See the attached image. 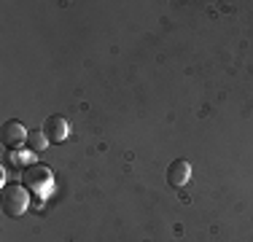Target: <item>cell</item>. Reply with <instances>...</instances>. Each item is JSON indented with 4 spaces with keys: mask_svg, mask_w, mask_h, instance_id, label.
I'll list each match as a JSON object with an SVG mask.
<instances>
[{
    "mask_svg": "<svg viewBox=\"0 0 253 242\" xmlns=\"http://www.w3.org/2000/svg\"><path fill=\"white\" fill-rule=\"evenodd\" d=\"M27 204H30V197H27V191L22 189V186L11 183V186L3 189V213L8 218L22 215L27 210Z\"/></svg>",
    "mask_w": 253,
    "mask_h": 242,
    "instance_id": "obj_1",
    "label": "cell"
},
{
    "mask_svg": "<svg viewBox=\"0 0 253 242\" xmlns=\"http://www.w3.org/2000/svg\"><path fill=\"white\" fill-rule=\"evenodd\" d=\"M27 135H30V132H25V126H22L16 119L5 121V124H3V132H0L5 148H16V145L27 143Z\"/></svg>",
    "mask_w": 253,
    "mask_h": 242,
    "instance_id": "obj_2",
    "label": "cell"
},
{
    "mask_svg": "<svg viewBox=\"0 0 253 242\" xmlns=\"http://www.w3.org/2000/svg\"><path fill=\"white\" fill-rule=\"evenodd\" d=\"M189 178H191V167H189V161L175 159L170 167H167V183L175 186V189L186 186V183H189Z\"/></svg>",
    "mask_w": 253,
    "mask_h": 242,
    "instance_id": "obj_3",
    "label": "cell"
},
{
    "mask_svg": "<svg viewBox=\"0 0 253 242\" xmlns=\"http://www.w3.org/2000/svg\"><path fill=\"white\" fill-rule=\"evenodd\" d=\"M43 135L49 137V143H62L68 137V121L62 116H49L43 124Z\"/></svg>",
    "mask_w": 253,
    "mask_h": 242,
    "instance_id": "obj_4",
    "label": "cell"
},
{
    "mask_svg": "<svg viewBox=\"0 0 253 242\" xmlns=\"http://www.w3.org/2000/svg\"><path fill=\"white\" fill-rule=\"evenodd\" d=\"M49 178H51L49 167H41V164H33V167H27L25 172H22V180H25L27 186H33V189H38L41 183L49 186Z\"/></svg>",
    "mask_w": 253,
    "mask_h": 242,
    "instance_id": "obj_5",
    "label": "cell"
},
{
    "mask_svg": "<svg viewBox=\"0 0 253 242\" xmlns=\"http://www.w3.org/2000/svg\"><path fill=\"white\" fill-rule=\"evenodd\" d=\"M46 145H49V137L43 135V129H41V132H30V135H27V148L33 151V154H35V151H43Z\"/></svg>",
    "mask_w": 253,
    "mask_h": 242,
    "instance_id": "obj_6",
    "label": "cell"
}]
</instances>
